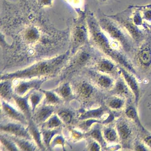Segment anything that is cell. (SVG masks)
Here are the masks:
<instances>
[{"label": "cell", "mask_w": 151, "mask_h": 151, "mask_svg": "<svg viewBox=\"0 0 151 151\" xmlns=\"http://www.w3.org/2000/svg\"><path fill=\"white\" fill-rule=\"evenodd\" d=\"M64 143V139L62 137H57L54 140L53 143L54 145H63Z\"/></svg>", "instance_id": "30"}, {"label": "cell", "mask_w": 151, "mask_h": 151, "mask_svg": "<svg viewBox=\"0 0 151 151\" xmlns=\"http://www.w3.org/2000/svg\"><path fill=\"white\" fill-rule=\"evenodd\" d=\"M0 93L1 97L4 99H9L12 96V89L11 83L5 81L1 84Z\"/></svg>", "instance_id": "12"}, {"label": "cell", "mask_w": 151, "mask_h": 151, "mask_svg": "<svg viewBox=\"0 0 151 151\" xmlns=\"http://www.w3.org/2000/svg\"><path fill=\"white\" fill-rule=\"evenodd\" d=\"M99 18V24L102 29L120 44L123 50L127 53L134 52L138 47L125 30L116 22L102 13Z\"/></svg>", "instance_id": "2"}, {"label": "cell", "mask_w": 151, "mask_h": 151, "mask_svg": "<svg viewBox=\"0 0 151 151\" xmlns=\"http://www.w3.org/2000/svg\"><path fill=\"white\" fill-rule=\"evenodd\" d=\"M110 106L113 108H118L122 105V102L121 101L118 99L114 100L110 103Z\"/></svg>", "instance_id": "29"}, {"label": "cell", "mask_w": 151, "mask_h": 151, "mask_svg": "<svg viewBox=\"0 0 151 151\" xmlns=\"http://www.w3.org/2000/svg\"><path fill=\"white\" fill-rule=\"evenodd\" d=\"M40 4L41 5H50L52 0H39Z\"/></svg>", "instance_id": "33"}, {"label": "cell", "mask_w": 151, "mask_h": 151, "mask_svg": "<svg viewBox=\"0 0 151 151\" xmlns=\"http://www.w3.org/2000/svg\"><path fill=\"white\" fill-rule=\"evenodd\" d=\"M88 56H89L87 54L83 53L78 59V62L81 63H83L88 59Z\"/></svg>", "instance_id": "31"}, {"label": "cell", "mask_w": 151, "mask_h": 151, "mask_svg": "<svg viewBox=\"0 0 151 151\" xmlns=\"http://www.w3.org/2000/svg\"><path fill=\"white\" fill-rule=\"evenodd\" d=\"M42 91L43 93H45V95L47 101L49 103L55 104V103H57L59 102L60 99L53 93L51 91Z\"/></svg>", "instance_id": "21"}, {"label": "cell", "mask_w": 151, "mask_h": 151, "mask_svg": "<svg viewBox=\"0 0 151 151\" xmlns=\"http://www.w3.org/2000/svg\"><path fill=\"white\" fill-rule=\"evenodd\" d=\"M53 111V109L51 107H43L37 113L36 120L39 122H45L52 115Z\"/></svg>", "instance_id": "9"}, {"label": "cell", "mask_w": 151, "mask_h": 151, "mask_svg": "<svg viewBox=\"0 0 151 151\" xmlns=\"http://www.w3.org/2000/svg\"><path fill=\"white\" fill-rule=\"evenodd\" d=\"M31 103L32 112L34 113L35 109L41 101L42 95L38 93H32L29 97Z\"/></svg>", "instance_id": "16"}, {"label": "cell", "mask_w": 151, "mask_h": 151, "mask_svg": "<svg viewBox=\"0 0 151 151\" xmlns=\"http://www.w3.org/2000/svg\"><path fill=\"white\" fill-rule=\"evenodd\" d=\"M44 80H34L29 82L21 83L16 88L17 93L21 96L26 93L28 91L33 88H39Z\"/></svg>", "instance_id": "7"}, {"label": "cell", "mask_w": 151, "mask_h": 151, "mask_svg": "<svg viewBox=\"0 0 151 151\" xmlns=\"http://www.w3.org/2000/svg\"><path fill=\"white\" fill-rule=\"evenodd\" d=\"M101 1V2H105V1H107V0H100Z\"/></svg>", "instance_id": "38"}, {"label": "cell", "mask_w": 151, "mask_h": 151, "mask_svg": "<svg viewBox=\"0 0 151 151\" xmlns=\"http://www.w3.org/2000/svg\"><path fill=\"white\" fill-rule=\"evenodd\" d=\"M79 93L82 97L87 98L90 96L92 93V87L88 83L82 84L79 88Z\"/></svg>", "instance_id": "14"}, {"label": "cell", "mask_w": 151, "mask_h": 151, "mask_svg": "<svg viewBox=\"0 0 151 151\" xmlns=\"http://www.w3.org/2000/svg\"><path fill=\"white\" fill-rule=\"evenodd\" d=\"M118 132L120 136L123 138H126L129 134V129L128 126L125 124H122L119 126Z\"/></svg>", "instance_id": "23"}, {"label": "cell", "mask_w": 151, "mask_h": 151, "mask_svg": "<svg viewBox=\"0 0 151 151\" xmlns=\"http://www.w3.org/2000/svg\"><path fill=\"white\" fill-rule=\"evenodd\" d=\"M73 136L76 138H78L82 136V134H80L79 132L76 131H74V132L73 133Z\"/></svg>", "instance_id": "35"}, {"label": "cell", "mask_w": 151, "mask_h": 151, "mask_svg": "<svg viewBox=\"0 0 151 151\" xmlns=\"http://www.w3.org/2000/svg\"><path fill=\"white\" fill-rule=\"evenodd\" d=\"M91 136L99 142H102V137H101V134L99 130L95 129L91 133Z\"/></svg>", "instance_id": "27"}, {"label": "cell", "mask_w": 151, "mask_h": 151, "mask_svg": "<svg viewBox=\"0 0 151 151\" xmlns=\"http://www.w3.org/2000/svg\"><path fill=\"white\" fill-rule=\"evenodd\" d=\"M147 7L151 8V5H147V6H145Z\"/></svg>", "instance_id": "37"}, {"label": "cell", "mask_w": 151, "mask_h": 151, "mask_svg": "<svg viewBox=\"0 0 151 151\" xmlns=\"http://www.w3.org/2000/svg\"><path fill=\"white\" fill-rule=\"evenodd\" d=\"M58 115L61 120L67 124L71 122L73 117L72 113L70 111L67 110H63L60 111L58 113Z\"/></svg>", "instance_id": "15"}, {"label": "cell", "mask_w": 151, "mask_h": 151, "mask_svg": "<svg viewBox=\"0 0 151 151\" xmlns=\"http://www.w3.org/2000/svg\"><path fill=\"white\" fill-rule=\"evenodd\" d=\"M132 9L129 7L116 14L107 16L123 27L138 47L146 37L148 29L140 28L135 24L132 20Z\"/></svg>", "instance_id": "4"}, {"label": "cell", "mask_w": 151, "mask_h": 151, "mask_svg": "<svg viewBox=\"0 0 151 151\" xmlns=\"http://www.w3.org/2000/svg\"><path fill=\"white\" fill-rule=\"evenodd\" d=\"M61 94L64 98H67L70 95L71 89L68 84H65L62 87L60 90Z\"/></svg>", "instance_id": "25"}, {"label": "cell", "mask_w": 151, "mask_h": 151, "mask_svg": "<svg viewBox=\"0 0 151 151\" xmlns=\"http://www.w3.org/2000/svg\"><path fill=\"white\" fill-rule=\"evenodd\" d=\"M1 131L8 132L14 135L17 137L23 138L26 139H31L30 135L22 125L14 123H8L1 125Z\"/></svg>", "instance_id": "5"}, {"label": "cell", "mask_w": 151, "mask_h": 151, "mask_svg": "<svg viewBox=\"0 0 151 151\" xmlns=\"http://www.w3.org/2000/svg\"><path fill=\"white\" fill-rule=\"evenodd\" d=\"M11 137L12 140H14L18 147L23 151H34L36 150L35 146L29 141L25 140L24 139H21L19 138Z\"/></svg>", "instance_id": "10"}, {"label": "cell", "mask_w": 151, "mask_h": 151, "mask_svg": "<svg viewBox=\"0 0 151 151\" xmlns=\"http://www.w3.org/2000/svg\"><path fill=\"white\" fill-rule=\"evenodd\" d=\"M106 136L108 139L113 141L116 138L115 132L113 130H108L106 132Z\"/></svg>", "instance_id": "28"}, {"label": "cell", "mask_w": 151, "mask_h": 151, "mask_svg": "<svg viewBox=\"0 0 151 151\" xmlns=\"http://www.w3.org/2000/svg\"><path fill=\"white\" fill-rule=\"evenodd\" d=\"M13 97L17 106L23 113L24 114L27 118L30 119L31 117V111L28 102L29 96L22 97L20 95H14Z\"/></svg>", "instance_id": "8"}, {"label": "cell", "mask_w": 151, "mask_h": 151, "mask_svg": "<svg viewBox=\"0 0 151 151\" xmlns=\"http://www.w3.org/2000/svg\"><path fill=\"white\" fill-rule=\"evenodd\" d=\"M100 84L104 87H107L111 84V81L108 78L105 76H101L99 80Z\"/></svg>", "instance_id": "26"}, {"label": "cell", "mask_w": 151, "mask_h": 151, "mask_svg": "<svg viewBox=\"0 0 151 151\" xmlns=\"http://www.w3.org/2000/svg\"><path fill=\"white\" fill-rule=\"evenodd\" d=\"M146 141L147 145L151 147V137L147 138Z\"/></svg>", "instance_id": "36"}, {"label": "cell", "mask_w": 151, "mask_h": 151, "mask_svg": "<svg viewBox=\"0 0 151 151\" xmlns=\"http://www.w3.org/2000/svg\"><path fill=\"white\" fill-rule=\"evenodd\" d=\"M2 107L5 113L10 118L17 120L22 123L24 124H27L26 116H24L25 115L24 114H23L22 113L18 112L4 101L2 102Z\"/></svg>", "instance_id": "6"}, {"label": "cell", "mask_w": 151, "mask_h": 151, "mask_svg": "<svg viewBox=\"0 0 151 151\" xmlns=\"http://www.w3.org/2000/svg\"><path fill=\"white\" fill-rule=\"evenodd\" d=\"M57 132H58V131L57 130H47L43 132V139H44V142L45 143V145H46L47 146L49 145L52 138Z\"/></svg>", "instance_id": "20"}, {"label": "cell", "mask_w": 151, "mask_h": 151, "mask_svg": "<svg viewBox=\"0 0 151 151\" xmlns=\"http://www.w3.org/2000/svg\"><path fill=\"white\" fill-rule=\"evenodd\" d=\"M78 33H75L74 35V43L75 44H80L87 41V35L86 28L85 27L78 28L76 30Z\"/></svg>", "instance_id": "11"}, {"label": "cell", "mask_w": 151, "mask_h": 151, "mask_svg": "<svg viewBox=\"0 0 151 151\" xmlns=\"http://www.w3.org/2000/svg\"><path fill=\"white\" fill-rule=\"evenodd\" d=\"M87 22L91 39L94 45L105 53L122 64L128 65L126 57L120 44L110 38L101 29L92 13L87 17Z\"/></svg>", "instance_id": "1"}, {"label": "cell", "mask_w": 151, "mask_h": 151, "mask_svg": "<svg viewBox=\"0 0 151 151\" xmlns=\"http://www.w3.org/2000/svg\"><path fill=\"white\" fill-rule=\"evenodd\" d=\"M61 124V121L60 118L57 116L54 115L49 119L47 123V127L48 129H54L59 127Z\"/></svg>", "instance_id": "17"}, {"label": "cell", "mask_w": 151, "mask_h": 151, "mask_svg": "<svg viewBox=\"0 0 151 151\" xmlns=\"http://www.w3.org/2000/svg\"><path fill=\"white\" fill-rule=\"evenodd\" d=\"M102 111L100 109L87 111L81 114L79 116L80 120H85L91 117H98L101 114Z\"/></svg>", "instance_id": "18"}, {"label": "cell", "mask_w": 151, "mask_h": 151, "mask_svg": "<svg viewBox=\"0 0 151 151\" xmlns=\"http://www.w3.org/2000/svg\"><path fill=\"white\" fill-rule=\"evenodd\" d=\"M30 129L31 132L33 137L36 141L39 146L40 148L43 149L44 148L43 145L42 144V141L41 139V136L38 129L35 127V124L32 122H31L29 124Z\"/></svg>", "instance_id": "13"}, {"label": "cell", "mask_w": 151, "mask_h": 151, "mask_svg": "<svg viewBox=\"0 0 151 151\" xmlns=\"http://www.w3.org/2000/svg\"><path fill=\"white\" fill-rule=\"evenodd\" d=\"M124 77H125L126 81L129 84V86H130L131 88L135 92V93L137 94V84H136L135 81L128 74H126V73H124Z\"/></svg>", "instance_id": "24"}, {"label": "cell", "mask_w": 151, "mask_h": 151, "mask_svg": "<svg viewBox=\"0 0 151 151\" xmlns=\"http://www.w3.org/2000/svg\"><path fill=\"white\" fill-rule=\"evenodd\" d=\"M99 150V147L96 143H94L91 147V150L92 151H98Z\"/></svg>", "instance_id": "34"}, {"label": "cell", "mask_w": 151, "mask_h": 151, "mask_svg": "<svg viewBox=\"0 0 151 151\" xmlns=\"http://www.w3.org/2000/svg\"><path fill=\"white\" fill-rule=\"evenodd\" d=\"M127 115L129 117L132 118L135 117L136 114H135V112L133 109H130L127 110Z\"/></svg>", "instance_id": "32"}, {"label": "cell", "mask_w": 151, "mask_h": 151, "mask_svg": "<svg viewBox=\"0 0 151 151\" xmlns=\"http://www.w3.org/2000/svg\"><path fill=\"white\" fill-rule=\"evenodd\" d=\"M66 56V55H63L49 60L38 63L23 70L1 76V79L6 80L12 78H31L48 75L62 63Z\"/></svg>", "instance_id": "3"}, {"label": "cell", "mask_w": 151, "mask_h": 151, "mask_svg": "<svg viewBox=\"0 0 151 151\" xmlns=\"http://www.w3.org/2000/svg\"><path fill=\"white\" fill-rule=\"evenodd\" d=\"M1 141L3 145L9 151H17L18 150L15 145H14L12 141H10V139L6 138L4 136L1 137Z\"/></svg>", "instance_id": "19"}, {"label": "cell", "mask_w": 151, "mask_h": 151, "mask_svg": "<svg viewBox=\"0 0 151 151\" xmlns=\"http://www.w3.org/2000/svg\"><path fill=\"white\" fill-rule=\"evenodd\" d=\"M99 68L103 71H108L112 69L113 68V65L109 61L107 60H103L100 62Z\"/></svg>", "instance_id": "22"}]
</instances>
